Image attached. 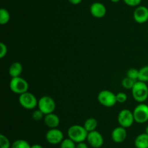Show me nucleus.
Instances as JSON below:
<instances>
[{"instance_id":"obj_1","label":"nucleus","mask_w":148,"mask_h":148,"mask_svg":"<svg viewBox=\"0 0 148 148\" xmlns=\"http://www.w3.org/2000/svg\"><path fill=\"white\" fill-rule=\"evenodd\" d=\"M88 131L83 126L75 124L72 125L68 129V137L73 140L75 143L85 142L88 137Z\"/></svg>"},{"instance_id":"obj_2","label":"nucleus","mask_w":148,"mask_h":148,"mask_svg":"<svg viewBox=\"0 0 148 148\" xmlns=\"http://www.w3.org/2000/svg\"><path fill=\"white\" fill-rule=\"evenodd\" d=\"M133 98L139 103H143L148 98V86L146 83L137 81L132 89Z\"/></svg>"},{"instance_id":"obj_3","label":"nucleus","mask_w":148,"mask_h":148,"mask_svg":"<svg viewBox=\"0 0 148 148\" xmlns=\"http://www.w3.org/2000/svg\"><path fill=\"white\" fill-rule=\"evenodd\" d=\"M10 89L13 93L20 95L28 91L29 84L25 78L20 76L12 78L10 82Z\"/></svg>"},{"instance_id":"obj_4","label":"nucleus","mask_w":148,"mask_h":148,"mask_svg":"<svg viewBox=\"0 0 148 148\" xmlns=\"http://www.w3.org/2000/svg\"><path fill=\"white\" fill-rule=\"evenodd\" d=\"M98 100L100 104L106 107H111L117 103L116 95L110 90H102L98 94Z\"/></svg>"},{"instance_id":"obj_5","label":"nucleus","mask_w":148,"mask_h":148,"mask_svg":"<svg viewBox=\"0 0 148 148\" xmlns=\"http://www.w3.org/2000/svg\"><path fill=\"white\" fill-rule=\"evenodd\" d=\"M19 102L23 108L26 110H33L36 107H38V100L34 94L27 91L20 94L19 97Z\"/></svg>"},{"instance_id":"obj_6","label":"nucleus","mask_w":148,"mask_h":148,"mask_svg":"<svg viewBox=\"0 0 148 148\" xmlns=\"http://www.w3.org/2000/svg\"><path fill=\"white\" fill-rule=\"evenodd\" d=\"M38 107L44 115L53 113L56 108V103L53 99L49 96H43L38 100Z\"/></svg>"},{"instance_id":"obj_7","label":"nucleus","mask_w":148,"mask_h":148,"mask_svg":"<svg viewBox=\"0 0 148 148\" xmlns=\"http://www.w3.org/2000/svg\"><path fill=\"white\" fill-rule=\"evenodd\" d=\"M134 121L137 123H144L148 120V105L145 103H140L133 111Z\"/></svg>"},{"instance_id":"obj_8","label":"nucleus","mask_w":148,"mask_h":148,"mask_svg":"<svg viewBox=\"0 0 148 148\" xmlns=\"http://www.w3.org/2000/svg\"><path fill=\"white\" fill-rule=\"evenodd\" d=\"M118 122L120 126L126 129L131 127L135 122L133 112L128 109L121 110L118 115Z\"/></svg>"},{"instance_id":"obj_9","label":"nucleus","mask_w":148,"mask_h":148,"mask_svg":"<svg viewBox=\"0 0 148 148\" xmlns=\"http://www.w3.org/2000/svg\"><path fill=\"white\" fill-rule=\"evenodd\" d=\"M46 139L51 145H58L64 140V133L60 129H50L46 134Z\"/></svg>"},{"instance_id":"obj_10","label":"nucleus","mask_w":148,"mask_h":148,"mask_svg":"<svg viewBox=\"0 0 148 148\" xmlns=\"http://www.w3.org/2000/svg\"><path fill=\"white\" fill-rule=\"evenodd\" d=\"M87 141H88V144L93 148L101 147L104 142L102 134L96 130L88 132Z\"/></svg>"},{"instance_id":"obj_11","label":"nucleus","mask_w":148,"mask_h":148,"mask_svg":"<svg viewBox=\"0 0 148 148\" xmlns=\"http://www.w3.org/2000/svg\"><path fill=\"white\" fill-rule=\"evenodd\" d=\"M133 17L136 23L143 24L148 20V8L145 6H138L134 10Z\"/></svg>"},{"instance_id":"obj_12","label":"nucleus","mask_w":148,"mask_h":148,"mask_svg":"<svg viewBox=\"0 0 148 148\" xmlns=\"http://www.w3.org/2000/svg\"><path fill=\"white\" fill-rule=\"evenodd\" d=\"M90 14L95 18H102L106 14V7L103 3L96 2L92 3L90 7Z\"/></svg>"},{"instance_id":"obj_13","label":"nucleus","mask_w":148,"mask_h":148,"mask_svg":"<svg viewBox=\"0 0 148 148\" xmlns=\"http://www.w3.org/2000/svg\"><path fill=\"white\" fill-rule=\"evenodd\" d=\"M127 132L126 130V128L122 127V126H118L116 127L111 133V138L113 141L116 143H121L124 142L127 139Z\"/></svg>"},{"instance_id":"obj_14","label":"nucleus","mask_w":148,"mask_h":148,"mask_svg":"<svg viewBox=\"0 0 148 148\" xmlns=\"http://www.w3.org/2000/svg\"><path fill=\"white\" fill-rule=\"evenodd\" d=\"M43 121L46 124V126H48L50 129H55L59 126L60 123V119L59 117L55 113H49V114L45 115Z\"/></svg>"},{"instance_id":"obj_15","label":"nucleus","mask_w":148,"mask_h":148,"mask_svg":"<svg viewBox=\"0 0 148 148\" xmlns=\"http://www.w3.org/2000/svg\"><path fill=\"white\" fill-rule=\"evenodd\" d=\"M23 65L19 62H14L9 68V74L12 78L20 77L23 72Z\"/></svg>"},{"instance_id":"obj_16","label":"nucleus","mask_w":148,"mask_h":148,"mask_svg":"<svg viewBox=\"0 0 148 148\" xmlns=\"http://www.w3.org/2000/svg\"><path fill=\"white\" fill-rule=\"evenodd\" d=\"M136 148H148V134L146 133H140L134 140Z\"/></svg>"},{"instance_id":"obj_17","label":"nucleus","mask_w":148,"mask_h":148,"mask_svg":"<svg viewBox=\"0 0 148 148\" xmlns=\"http://www.w3.org/2000/svg\"><path fill=\"white\" fill-rule=\"evenodd\" d=\"M83 126L88 132L92 131L96 129L97 126H98V121L94 118H89L85 120Z\"/></svg>"},{"instance_id":"obj_18","label":"nucleus","mask_w":148,"mask_h":148,"mask_svg":"<svg viewBox=\"0 0 148 148\" xmlns=\"http://www.w3.org/2000/svg\"><path fill=\"white\" fill-rule=\"evenodd\" d=\"M10 20V14L8 10L5 8H1L0 10V24L6 25Z\"/></svg>"},{"instance_id":"obj_19","label":"nucleus","mask_w":148,"mask_h":148,"mask_svg":"<svg viewBox=\"0 0 148 148\" xmlns=\"http://www.w3.org/2000/svg\"><path fill=\"white\" fill-rule=\"evenodd\" d=\"M138 81L145 83L148 82V65H145L139 70Z\"/></svg>"},{"instance_id":"obj_20","label":"nucleus","mask_w":148,"mask_h":148,"mask_svg":"<svg viewBox=\"0 0 148 148\" xmlns=\"http://www.w3.org/2000/svg\"><path fill=\"white\" fill-rule=\"evenodd\" d=\"M31 145L25 139H17L12 144L11 148H30Z\"/></svg>"},{"instance_id":"obj_21","label":"nucleus","mask_w":148,"mask_h":148,"mask_svg":"<svg viewBox=\"0 0 148 148\" xmlns=\"http://www.w3.org/2000/svg\"><path fill=\"white\" fill-rule=\"evenodd\" d=\"M76 144L73 140L68 137L66 139H64V140L61 142L60 148H76Z\"/></svg>"},{"instance_id":"obj_22","label":"nucleus","mask_w":148,"mask_h":148,"mask_svg":"<svg viewBox=\"0 0 148 148\" xmlns=\"http://www.w3.org/2000/svg\"><path fill=\"white\" fill-rule=\"evenodd\" d=\"M135 83V81L128 78V77H125V78L122 80V81H121L122 86L124 87V89H132L133 88V86H134Z\"/></svg>"},{"instance_id":"obj_23","label":"nucleus","mask_w":148,"mask_h":148,"mask_svg":"<svg viewBox=\"0 0 148 148\" xmlns=\"http://www.w3.org/2000/svg\"><path fill=\"white\" fill-rule=\"evenodd\" d=\"M139 76V70L137 68H130L127 72V77L134 80V81H137Z\"/></svg>"},{"instance_id":"obj_24","label":"nucleus","mask_w":148,"mask_h":148,"mask_svg":"<svg viewBox=\"0 0 148 148\" xmlns=\"http://www.w3.org/2000/svg\"><path fill=\"white\" fill-rule=\"evenodd\" d=\"M11 144L8 138L4 134L0 135V148H10Z\"/></svg>"},{"instance_id":"obj_25","label":"nucleus","mask_w":148,"mask_h":148,"mask_svg":"<svg viewBox=\"0 0 148 148\" xmlns=\"http://www.w3.org/2000/svg\"><path fill=\"white\" fill-rule=\"evenodd\" d=\"M44 113L42 111H40L39 109L34 110V111L33 112V113H32V118L34 120H36V121H39V120H40L41 119L44 118Z\"/></svg>"},{"instance_id":"obj_26","label":"nucleus","mask_w":148,"mask_h":148,"mask_svg":"<svg viewBox=\"0 0 148 148\" xmlns=\"http://www.w3.org/2000/svg\"><path fill=\"white\" fill-rule=\"evenodd\" d=\"M116 95L117 102L124 103L127 100V95L124 92H119Z\"/></svg>"},{"instance_id":"obj_27","label":"nucleus","mask_w":148,"mask_h":148,"mask_svg":"<svg viewBox=\"0 0 148 148\" xmlns=\"http://www.w3.org/2000/svg\"><path fill=\"white\" fill-rule=\"evenodd\" d=\"M7 54V46L3 42L0 43V58H4Z\"/></svg>"},{"instance_id":"obj_28","label":"nucleus","mask_w":148,"mask_h":148,"mask_svg":"<svg viewBox=\"0 0 148 148\" xmlns=\"http://www.w3.org/2000/svg\"><path fill=\"white\" fill-rule=\"evenodd\" d=\"M127 5L130 7H138L142 0H123Z\"/></svg>"},{"instance_id":"obj_29","label":"nucleus","mask_w":148,"mask_h":148,"mask_svg":"<svg viewBox=\"0 0 148 148\" xmlns=\"http://www.w3.org/2000/svg\"><path fill=\"white\" fill-rule=\"evenodd\" d=\"M76 148H88V146L86 143H85V142H82L77 143Z\"/></svg>"},{"instance_id":"obj_30","label":"nucleus","mask_w":148,"mask_h":148,"mask_svg":"<svg viewBox=\"0 0 148 148\" xmlns=\"http://www.w3.org/2000/svg\"><path fill=\"white\" fill-rule=\"evenodd\" d=\"M68 1L73 5H77V4H79V3L82 2V0H68Z\"/></svg>"},{"instance_id":"obj_31","label":"nucleus","mask_w":148,"mask_h":148,"mask_svg":"<svg viewBox=\"0 0 148 148\" xmlns=\"http://www.w3.org/2000/svg\"><path fill=\"white\" fill-rule=\"evenodd\" d=\"M30 148H43V147L42 145H39V144H35V145H31Z\"/></svg>"},{"instance_id":"obj_32","label":"nucleus","mask_w":148,"mask_h":148,"mask_svg":"<svg viewBox=\"0 0 148 148\" xmlns=\"http://www.w3.org/2000/svg\"><path fill=\"white\" fill-rule=\"evenodd\" d=\"M113 3H117L120 1V0H111Z\"/></svg>"},{"instance_id":"obj_33","label":"nucleus","mask_w":148,"mask_h":148,"mask_svg":"<svg viewBox=\"0 0 148 148\" xmlns=\"http://www.w3.org/2000/svg\"><path fill=\"white\" fill-rule=\"evenodd\" d=\"M145 133H147V134H148V125L146 126V128H145Z\"/></svg>"}]
</instances>
